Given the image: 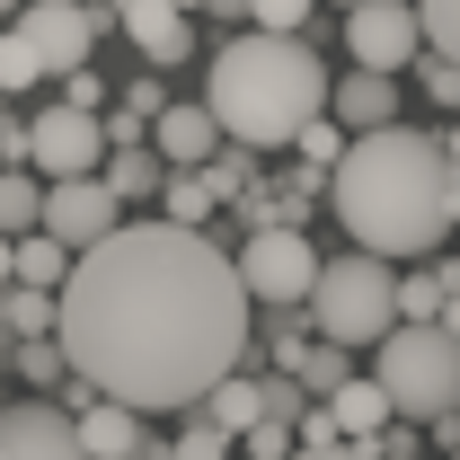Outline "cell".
Here are the masks:
<instances>
[{"instance_id": "cell-34", "label": "cell", "mask_w": 460, "mask_h": 460, "mask_svg": "<svg viewBox=\"0 0 460 460\" xmlns=\"http://www.w3.org/2000/svg\"><path fill=\"white\" fill-rule=\"evenodd\" d=\"M416 80H425V98H434V107H452V98H460V71H452V54H416Z\"/></svg>"}, {"instance_id": "cell-29", "label": "cell", "mask_w": 460, "mask_h": 460, "mask_svg": "<svg viewBox=\"0 0 460 460\" xmlns=\"http://www.w3.org/2000/svg\"><path fill=\"white\" fill-rule=\"evenodd\" d=\"M301 381H292V372H266V381H257V425H292V416H301Z\"/></svg>"}, {"instance_id": "cell-39", "label": "cell", "mask_w": 460, "mask_h": 460, "mask_svg": "<svg viewBox=\"0 0 460 460\" xmlns=\"http://www.w3.org/2000/svg\"><path fill=\"white\" fill-rule=\"evenodd\" d=\"M0 292H9V239H0Z\"/></svg>"}, {"instance_id": "cell-45", "label": "cell", "mask_w": 460, "mask_h": 460, "mask_svg": "<svg viewBox=\"0 0 460 460\" xmlns=\"http://www.w3.org/2000/svg\"><path fill=\"white\" fill-rule=\"evenodd\" d=\"M230 460H239V452H230Z\"/></svg>"}, {"instance_id": "cell-20", "label": "cell", "mask_w": 460, "mask_h": 460, "mask_svg": "<svg viewBox=\"0 0 460 460\" xmlns=\"http://www.w3.org/2000/svg\"><path fill=\"white\" fill-rule=\"evenodd\" d=\"M195 416H204L213 434H230V443H239V434L257 425V381H248V372H222V381L195 399Z\"/></svg>"}, {"instance_id": "cell-16", "label": "cell", "mask_w": 460, "mask_h": 460, "mask_svg": "<svg viewBox=\"0 0 460 460\" xmlns=\"http://www.w3.org/2000/svg\"><path fill=\"white\" fill-rule=\"evenodd\" d=\"M319 416H328V434H337V443H372V434L390 425V399H381V390H372L363 372H345L337 390L319 399Z\"/></svg>"}, {"instance_id": "cell-28", "label": "cell", "mask_w": 460, "mask_h": 460, "mask_svg": "<svg viewBox=\"0 0 460 460\" xmlns=\"http://www.w3.org/2000/svg\"><path fill=\"white\" fill-rule=\"evenodd\" d=\"M0 345H18V354H9V363H18V372H27V381H45V390H54L62 372H71V363H62V345H54V337H0Z\"/></svg>"}, {"instance_id": "cell-42", "label": "cell", "mask_w": 460, "mask_h": 460, "mask_svg": "<svg viewBox=\"0 0 460 460\" xmlns=\"http://www.w3.org/2000/svg\"><path fill=\"white\" fill-rule=\"evenodd\" d=\"M328 9H354V0H328Z\"/></svg>"}, {"instance_id": "cell-9", "label": "cell", "mask_w": 460, "mask_h": 460, "mask_svg": "<svg viewBox=\"0 0 460 460\" xmlns=\"http://www.w3.org/2000/svg\"><path fill=\"white\" fill-rule=\"evenodd\" d=\"M115 222H124V204H115V195L98 186V177H54V186H45V204H36V230L54 239L62 257L98 248V239H107Z\"/></svg>"}, {"instance_id": "cell-26", "label": "cell", "mask_w": 460, "mask_h": 460, "mask_svg": "<svg viewBox=\"0 0 460 460\" xmlns=\"http://www.w3.org/2000/svg\"><path fill=\"white\" fill-rule=\"evenodd\" d=\"M345 142H354V133H345V124H328V115H310V124L292 133V151H301V169H337V160H345Z\"/></svg>"}, {"instance_id": "cell-24", "label": "cell", "mask_w": 460, "mask_h": 460, "mask_svg": "<svg viewBox=\"0 0 460 460\" xmlns=\"http://www.w3.org/2000/svg\"><path fill=\"white\" fill-rule=\"evenodd\" d=\"M0 319H9V337H54V292L9 284V292H0Z\"/></svg>"}, {"instance_id": "cell-22", "label": "cell", "mask_w": 460, "mask_h": 460, "mask_svg": "<svg viewBox=\"0 0 460 460\" xmlns=\"http://www.w3.org/2000/svg\"><path fill=\"white\" fill-rule=\"evenodd\" d=\"M36 204H45V186L27 169H0V239H27L36 230Z\"/></svg>"}, {"instance_id": "cell-3", "label": "cell", "mask_w": 460, "mask_h": 460, "mask_svg": "<svg viewBox=\"0 0 460 460\" xmlns=\"http://www.w3.org/2000/svg\"><path fill=\"white\" fill-rule=\"evenodd\" d=\"M319 107H328V62L310 54L301 36L239 27L213 54V71H204V115L222 124L230 151H284Z\"/></svg>"}, {"instance_id": "cell-15", "label": "cell", "mask_w": 460, "mask_h": 460, "mask_svg": "<svg viewBox=\"0 0 460 460\" xmlns=\"http://www.w3.org/2000/svg\"><path fill=\"white\" fill-rule=\"evenodd\" d=\"M71 434H80V460H142L151 452L142 407H115V399H89L80 416H71Z\"/></svg>"}, {"instance_id": "cell-6", "label": "cell", "mask_w": 460, "mask_h": 460, "mask_svg": "<svg viewBox=\"0 0 460 460\" xmlns=\"http://www.w3.org/2000/svg\"><path fill=\"white\" fill-rule=\"evenodd\" d=\"M230 275L248 292V310H301V292L319 275V248H310V230H248Z\"/></svg>"}, {"instance_id": "cell-21", "label": "cell", "mask_w": 460, "mask_h": 460, "mask_svg": "<svg viewBox=\"0 0 460 460\" xmlns=\"http://www.w3.org/2000/svg\"><path fill=\"white\" fill-rule=\"evenodd\" d=\"M62 275H71V257H62L45 230L9 239V284H27V292H62Z\"/></svg>"}, {"instance_id": "cell-23", "label": "cell", "mask_w": 460, "mask_h": 460, "mask_svg": "<svg viewBox=\"0 0 460 460\" xmlns=\"http://www.w3.org/2000/svg\"><path fill=\"white\" fill-rule=\"evenodd\" d=\"M345 372H354V354H345V345H319V337H310V354L292 363V381H301V399H328V390H337Z\"/></svg>"}, {"instance_id": "cell-12", "label": "cell", "mask_w": 460, "mask_h": 460, "mask_svg": "<svg viewBox=\"0 0 460 460\" xmlns=\"http://www.w3.org/2000/svg\"><path fill=\"white\" fill-rule=\"evenodd\" d=\"M0 460H80V434L54 399H27V407H0Z\"/></svg>"}, {"instance_id": "cell-36", "label": "cell", "mask_w": 460, "mask_h": 460, "mask_svg": "<svg viewBox=\"0 0 460 460\" xmlns=\"http://www.w3.org/2000/svg\"><path fill=\"white\" fill-rule=\"evenodd\" d=\"M115 107H124V115H142V124H151V115L169 107V89H160V80H133V89H124Z\"/></svg>"}, {"instance_id": "cell-11", "label": "cell", "mask_w": 460, "mask_h": 460, "mask_svg": "<svg viewBox=\"0 0 460 460\" xmlns=\"http://www.w3.org/2000/svg\"><path fill=\"white\" fill-rule=\"evenodd\" d=\"M142 142L160 151V169H204L222 151V124L204 115V98H169V107L142 124Z\"/></svg>"}, {"instance_id": "cell-30", "label": "cell", "mask_w": 460, "mask_h": 460, "mask_svg": "<svg viewBox=\"0 0 460 460\" xmlns=\"http://www.w3.org/2000/svg\"><path fill=\"white\" fill-rule=\"evenodd\" d=\"M310 9H319V0H248V27H257V36H301Z\"/></svg>"}, {"instance_id": "cell-4", "label": "cell", "mask_w": 460, "mask_h": 460, "mask_svg": "<svg viewBox=\"0 0 460 460\" xmlns=\"http://www.w3.org/2000/svg\"><path fill=\"white\" fill-rule=\"evenodd\" d=\"M399 425H452L460 399V337L452 328H425V319H399L390 337L372 345V372H363Z\"/></svg>"}, {"instance_id": "cell-25", "label": "cell", "mask_w": 460, "mask_h": 460, "mask_svg": "<svg viewBox=\"0 0 460 460\" xmlns=\"http://www.w3.org/2000/svg\"><path fill=\"white\" fill-rule=\"evenodd\" d=\"M204 186H213V204H239V195H248V186H257V151H213V160H204Z\"/></svg>"}, {"instance_id": "cell-32", "label": "cell", "mask_w": 460, "mask_h": 460, "mask_svg": "<svg viewBox=\"0 0 460 460\" xmlns=\"http://www.w3.org/2000/svg\"><path fill=\"white\" fill-rule=\"evenodd\" d=\"M160 452H169V460H230V434H213L204 416H186L177 443H160Z\"/></svg>"}, {"instance_id": "cell-10", "label": "cell", "mask_w": 460, "mask_h": 460, "mask_svg": "<svg viewBox=\"0 0 460 460\" xmlns=\"http://www.w3.org/2000/svg\"><path fill=\"white\" fill-rule=\"evenodd\" d=\"M9 27H18L27 45H36L45 80H62V71H80V62H89L98 27H107V9H80V0H27V9H18Z\"/></svg>"}, {"instance_id": "cell-5", "label": "cell", "mask_w": 460, "mask_h": 460, "mask_svg": "<svg viewBox=\"0 0 460 460\" xmlns=\"http://www.w3.org/2000/svg\"><path fill=\"white\" fill-rule=\"evenodd\" d=\"M301 319L319 328V345H345V354L381 345L399 328V310H390V257H363V248L319 257V275L301 292Z\"/></svg>"}, {"instance_id": "cell-19", "label": "cell", "mask_w": 460, "mask_h": 460, "mask_svg": "<svg viewBox=\"0 0 460 460\" xmlns=\"http://www.w3.org/2000/svg\"><path fill=\"white\" fill-rule=\"evenodd\" d=\"M151 204H160V222H169V230H204L213 213H222L213 186H204V169H160V195H151Z\"/></svg>"}, {"instance_id": "cell-43", "label": "cell", "mask_w": 460, "mask_h": 460, "mask_svg": "<svg viewBox=\"0 0 460 460\" xmlns=\"http://www.w3.org/2000/svg\"><path fill=\"white\" fill-rule=\"evenodd\" d=\"M115 9H124V0H107V18H115Z\"/></svg>"}, {"instance_id": "cell-27", "label": "cell", "mask_w": 460, "mask_h": 460, "mask_svg": "<svg viewBox=\"0 0 460 460\" xmlns=\"http://www.w3.org/2000/svg\"><path fill=\"white\" fill-rule=\"evenodd\" d=\"M36 80H45L36 45H27L18 27H0V98H18V89H36Z\"/></svg>"}, {"instance_id": "cell-37", "label": "cell", "mask_w": 460, "mask_h": 460, "mask_svg": "<svg viewBox=\"0 0 460 460\" xmlns=\"http://www.w3.org/2000/svg\"><path fill=\"white\" fill-rule=\"evenodd\" d=\"M284 460H363V443H319V452H284Z\"/></svg>"}, {"instance_id": "cell-31", "label": "cell", "mask_w": 460, "mask_h": 460, "mask_svg": "<svg viewBox=\"0 0 460 460\" xmlns=\"http://www.w3.org/2000/svg\"><path fill=\"white\" fill-rule=\"evenodd\" d=\"M416 9V36H425V54H452L460 36V0H407Z\"/></svg>"}, {"instance_id": "cell-18", "label": "cell", "mask_w": 460, "mask_h": 460, "mask_svg": "<svg viewBox=\"0 0 460 460\" xmlns=\"http://www.w3.org/2000/svg\"><path fill=\"white\" fill-rule=\"evenodd\" d=\"M390 310H399V319H425V328H452V266L390 275Z\"/></svg>"}, {"instance_id": "cell-33", "label": "cell", "mask_w": 460, "mask_h": 460, "mask_svg": "<svg viewBox=\"0 0 460 460\" xmlns=\"http://www.w3.org/2000/svg\"><path fill=\"white\" fill-rule=\"evenodd\" d=\"M54 107H80V115H98V107H107V80H98L89 62H80V71H62V98H54Z\"/></svg>"}, {"instance_id": "cell-14", "label": "cell", "mask_w": 460, "mask_h": 460, "mask_svg": "<svg viewBox=\"0 0 460 460\" xmlns=\"http://www.w3.org/2000/svg\"><path fill=\"white\" fill-rule=\"evenodd\" d=\"M328 124H345V133H381V124H399V80H381V71H345V80H328Z\"/></svg>"}, {"instance_id": "cell-2", "label": "cell", "mask_w": 460, "mask_h": 460, "mask_svg": "<svg viewBox=\"0 0 460 460\" xmlns=\"http://www.w3.org/2000/svg\"><path fill=\"white\" fill-rule=\"evenodd\" d=\"M337 186V222L354 230L363 257H425L443 248L460 222V169H452V133H354L345 160L328 169Z\"/></svg>"}, {"instance_id": "cell-38", "label": "cell", "mask_w": 460, "mask_h": 460, "mask_svg": "<svg viewBox=\"0 0 460 460\" xmlns=\"http://www.w3.org/2000/svg\"><path fill=\"white\" fill-rule=\"evenodd\" d=\"M204 18H248V0H204Z\"/></svg>"}, {"instance_id": "cell-1", "label": "cell", "mask_w": 460, "mask_h": 460, "mask_svg": "<svg viewBox=\"0 0 460 460\" xmlns=\"http://www.w3.org/2000/svg\"><path fill=\"white\" fill-rule=\"evenodd\" d=\"M54 345L115 407H195L248 354V292L204 230L115 222L62 275Z\"/></svg>"}, {"instance_id": "cell-17", "label": "cell", "mask_w": 460, "mask_h": 460, "mask_svg": "<svg viewBox=\"0 0 460 460\" xmlns=\"http://www.w3.org/2000/svg\"><path fill=\"white\" fill-rule=\"evenodd\" d=\"M98 186H107L115 204H151V195H160V151H151V142H107Z\"/></svg>"}, {"instance_id": "cell-13", "label": "cell", "mask_w": 460, "mask_h": 460, "mask_svg": "<svg viewBox=\"0 0 460 460\" xmlns=\"http://www.w3.org/2000/svg\"><path fill=\"white\" fill-rule=\"evenodd\" d=\"M115 27H124V45L151 62V71H169V62L195 54V18H177L169 0H124V9H115Z\"/></svg>"}, {"instance_id": "cell-40", "label": "cell", "mask_w": 460, "mask_h": 460, "mask_svg": "<svg viewBox=\"0 0 460 460\" xmlns=\"http://www.w3.org/2000/svg\"><path fill=\"white\" fill-rule=\"evenodd\" d=\"M169 9H177V18H195V9H204V0H169Z\"/></svg>"}, {"instance_id": "cell-41", "label": "cell", "mask_w": 460, "mask_h": 460, "mask_svg": "<svg viewBox=\"0 0 460 460\" xmlns=\"http://www.w3.org/2000/svg\"><path fill=\"white\" fill-rule=\"evenodd\" d=\"M18 9H27V0H0V18H18Z\"/></svg>"}, {"instance_id": "cell-8", "label": "cell", "mask_w": 460, "mask_h": 460, "mask_svg": "<svg viewBox=\"0 0 460 460\" xmlns=\"http://www.w3.org/2000/svg\"><path fill=\"white\" fill-rule=\"evenodd\" d=\"M345 54H354V71H381V80H399L407 62L425 54V36H416V9H407V0H354V9H345Z\"/></svg>"}, {"instance_id": "cell-44", "label": "cell", "mask_w": 460, "mask_h": 460, "mask_svg": "<svg viewBox=\"0 0 460 460\" xmlns=\"http://www.w3.org/2000/svg\"><path fill=\"white\" fill-rule=\"evenodd\" d=\"M0 337H9V319H0Z\"/></svg>"}, {"instance_id": "cell-7", "label": "cell", "mask_w": 460, "mask_h": 460, "mask_svg": "<svg viewBox=\"0 0 460 460\" xmlns=\"http://www.w3.org/2000/svg\"><path fill=\"white\" fill-rule=\"evenodd\" d=\"M107 160V133H98V115L80 107H45L27 124V151H18V169L36 177V186H54V177H98Z\"/></svg>"}, {"instance_id": "cell-35", "label": "cell", "mask_w": 460, "mask_h": 460, "mask_svg": "<svg viewBox=\"0 0 460 460\" xmlns=\"http://www.w3.org/2000/svg\"><path fill=\"white\" fill-rule=\"evenodd\" d=\"M239 452H248V460H284V452H292V425H248V434H239Z\"/></svg>"}]
</instances>
